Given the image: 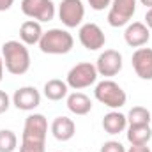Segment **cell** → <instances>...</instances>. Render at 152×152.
I'll return each mask as SVG.
<instances>
[{
    "label": "cell",
    "instance_id": "obj_18",
    "mask_svg": "<svg viewBox=\"0 0 152 152\" xmlns=\"http://www.w3.org/2000/svg\"><path fill=\"white\" fill-rule=\"evenodd\" d=\"M44 96L50 99V101H62L64 97H67L69 94V87L66 81L58 80V78H53V80H48L44 83Z\"/></svg>",
    "mask_w": 152,
    "mask_h": 152
},
{
    "label": "cell",
    "instance_id": "obj_4",
    "mask_svg": "<svg viewBox=\"0 0 152 152\" xmlns=\"http://www.w3.org/2000/svg\"><path fill=\"white\" fill-rule=\"evenodd\" d=\"M97 76L99 75H97V69H96L94 64L80 62V64H76L75 67L69 69V73L66 76V83L73 90H81V88H87V87L94 85Z\"/></svg>",
    "mask_w": 152,
    "mask_h": 152
},
{
    "label": "cell",
    "instance_id": "obj_29",
    "mask_svg": "<svg viewBox=\"0 0 152 152\" xmlns=\"http://www.w3.org/2000/svg\"><path fill=\"white\" fill-rule=\"evenodd\" d=\"M4 58H2V55H0V81H2V78H4Z\"/></svg>",
    "mask_w": 152,
    "mask_h": 152
},
{
    "label": "cell",
    "instance_id": "obj_30",
    "mask_svg": "<svg viewBox=\"0 0 152 152\" xmlns=\"http://www.w3.org/2000/svg\"><path fill=\"white\" fill-rule=\"evenodd\" d=\"M140 2H142V4H143L145 7H149V9L152 7V0H140Z\"/></svg>",
    "mask_w": 152,
    "mask_h": 152
},
{
    "label": "cell",
    "instance_id": "obj_20",
    "mask_svg": "<svg viewBox=\"0 0 152 152\" xmlns=\"http://www.w3.org/2000/svg\"><path fill=\"white\" fill-rule=\"evenodd\" d=\"M126 117H127V126H145V124H151V112L145 106H133Z\"/></svg>",
    "mask_w": 152,
    "mask_h": 152
},
{
    "label": "cell",
    "instance_id": "obj_25",
    "mask_svg": "<svg viewBox=\"0 0 152 152\" xmlns=\"http://www.w3.org/2000/svg\"><path fill=\"white\" fill-rule=\"evenodd\" d=\"M9 106H11V97L7 96V92L0 90V115L5 113L9 110Z\"/></svg>",
    "mask_w": 152,
    "mask_h": 152
},
{
    "label": "cell",
    "instance_id": "obj_14",
    "mask_svg": "<svg viewBox=\"0 0 152 152\" xmlns=\"http://www.w3.org/2000/svg\"><path fill=\"white\" fill-rule=\"evenodd\" d=\"M51 134L58 140V142H69L73 136L76 134V124L73 118L69 117H57L51 122Z\"/></svg>",
    "mask_w": 152,
    "mask_h": 152
},
{
    "label": "cell",
    "instance_id": "obj_21",
    "mask_svg": "<svg viewBox=\"0 0 152 152\" xmlns=\"http://www.w3.org/2000/svg\"><path fill=\"white\" fill-rule=\"evenodd\" d=\"M18 147V136L11 129H0V152H14Z\"/></svg>",
    "mask_w": 152,
    "mask_h": 152
},
{
    "label": "cell",
    "instance_id": "obj_19",
    "mask_svg": "<svg viewBox=\"0 0 152 152\" xmlns=\"http://www.w3.org/2000/svg\"><path fill=\"white\" fill-rule=\"evenodd\" d=\"M152 138L151 124L145 126H129L127 127V142L131 145H147Z\"/></svg>",
    "mask_w": 152,
    "mask_h": 152
},
{
    "label": "cell",
    "instance_id": "obj_17",
    "mask_svg": "<svg viewBox=\"0 0 152 152\" xmlns=\"http://www.w3.org/2000/svg\"><path fill=\"white\" fill-rule=\"evenodd\" d=\"M67 108L75 115H87L92 110V101L83 92H73L67 94Z\"/></svg>",
    "mask_w": 152,
    "mask_h": 152
},
{
    "label": "cell",
    "instance_id": "obj_1",
    "mask_svg": "<svg viewBox=\"0 0 152 152\" xmlns=\"http://www.w3.org/2000/svg\"><path fill=\"white\" fill-rule=\"evenodd\" d=\"M2 58L5 69L14 76L25 75L30 69V53L21 41H7L2 44Z\"/></svg>",
    "mask_w": 152,
    "mask_h": 152
},
{
    "label": "cell",
    "instance_id": "obj_8",
    "mask_svg": "<svg viewBox=\"0 0 152 152\" xmlns=\"http://www.w3.org/2000/svg\"><path fill=\"white\" fill-rule=\"evenodd\" d=\"M58 18L67 28H76L85 18V5L81 0H62L58 5Z\"/></svg>",
    "mask_w": 152,
    "mask_h": 152
},
{
    "label": "cell",
    "instance_id": "obj_26",
    "mask_svg": "<svg viewBox=\"0 0 152 152\" xmlns=\"http://www.w3.org/2000/svg\"><path fill=\"white\" fill-rule=\"evenodd\" d=\"M126 152H151V149L147 145H131L129 151H126Z\"/></svg>",
    "mask_w": 152,
    "mask_h": 152
},
{
    "label": "cell",
    "instance_id": "obj_28",
    "mask_svg": "<svg viewBox=\"0 0 152 152\" xmlns=\"http://www.w3.org/2000/svg\"><path fill=\"white\" fill-rule=\"evenodd\" d=\"M145 25L149 27V30H152V7L147 9V12H145Z\"/></svg>",
    "mask_w": 152,
    "mask_h": 152
},
{
    "label": "cell",
    "instance_id": "obj_2",
    "mask_svg": "<svg viewBox=\"0 0 152 152\" xmlns=\"http://www.w3.org/2000/svg\"><path fill=\"white\" fill-rule=\"evenodd\" d=\"M75 39L64 28H50L42 34L39 48L46 55H66L73 50Z\"/></svg>",
    "mask_w": 152,
    "mask_h": 152
},
{
    "label": "cell",
    "instance_id": "obj_24",
    "mask_svg": "<svg viewBox=\"0 0 152 152\" xmlns=\"http://www.w3.org/2000/svg\"><path fill=\"white\" fill-rule=\"evenodd\" d=\"M88 5L94 11H104L106 7L112 5V0H88Z\"/></svg>",
    "mask_w": 152,
    "mask_h": 152
},
{
    "label": "cell",
    "instance_id": "obj_22",
    "mask_svg": "<svg viewBox=\"0 0 152 152\" xmlns=\"http://www.w3.org/2000/svg\"><path fill=\"white\" fill-rule=\"evenodd\" d=\"M20 152H46V143H36V142H25V140H21Z\"/></svg>",
    "mask_w": 152,
    "mask_h": 152
},
{
    "label": "cell",
    "instance_id": "obj_9",
    "mask_svg": "<svg viewBox=\"0 0 152 152\" xmlns=\"http://www.w3.org/2000/svg\"><path fill=\"white\" fill-rule=\"evenodd\" d=\"M78 37L80 42L85 50L88 51H96V50H101L104 44H106V36L104 32L101 30L99 25L96 23H85L80 27V32H78Z\"/></svg>",
    "mask_w": 152,
    "mask_h": 152
},
{
    "label": "cell",
    "instance_id": "obj_23",
    "mask_svg": "<svg viewBox=\"0 0 152 152\" xmlns=\"http://www.w3.org/2000/svg\"><path fill=\"white\" fill-rule=\"evenodd\" d=\"M101 152H126V149H124V145H122L120 142L110 140V142H104V143H103Z\"/></svg>",
    "mask_w": 152,
    "mask_h": 152
},
{
    "label": "cell",
    "instance_id": "obj_7",
    "mask_svg": "<svg viewBox=\"0 0 152 152\" xmlns=\"http://www.w3.org/2000/svg\"><path fill=\"white\" fill-rule=\"evenodd\" d=\"M134 12H136V0H112L108 11V23L113 28L129 25Z\"/></svg>",
    "mask_w": 152,
    "mask_h": 152
},
{
    "label": "cell",
    "instance_id": "obj_12",
    "mask_svg": "<svg viewBox=\"0 0 152 152\" xmlns=\"http://www.w3.org/2000/svg\"><path fill=\"white\" fill-rule=\"evenodd\" d=\"M131 64L136 76H140L142 80H152V48H138L133 57H131Z\"/></svg>",
    "mask_w": 152,
    "mask_h": 152
},
{
    "label": "cell",
    "instance_id": "obj_6",
    "mask_svg": "<svg viewBox=\"0 0 152 152\" xmlns=\"http://www.w3.org/2000/svg\"><path fill=\"white\" fill-rule=\"evenodd\" d=\"M48 134V120L41 113H32L25 118L21 140L25 142H36V143H46Z\"/></svg>",
    "mask_w": 152,
    "mask_h": 152
},
{
    "label": "cell",
    "instance_id": "obj_27",
    "mask_svg": "<svg viewBox=\"0 0 152 152\" xmlns=\"http://www.w3.org/2000/svg\"><path fill=\"white\" fill-rule=\"evenodd\" d=\"M12 4H14V0H0V12L2 11H9L12 7Z\"/></svg>",
    "mask_w": 152,
    "mask_h": 152
},
{
    "label": "cell",
    "instance_id": "obj_11",
    "mask_svg": "<svg viewBox=\"0 0 152 152\" xmlns=\"http://www.w3.org/2000/svg\"><path fill=\"white\" fill-rule=\"evenodd\" d=\"M12 104L18 108V110H23V112H32L36 110L39 104H41V94L36 87H21L14 92L12 96Z\"/></svg>",
    "mask_w": 152,
    "mask_h": 152
},
{
    "label": "cell",
    "instance_id": "obj_16",
    "mask_svg": "<svg viewBox=\"0 0 152 152\" xmlns=\"http://www.w3.org/2000/svg\"><path fill=\"white\" fill-rule=\"evenodd\" d=\"M126 127H127V117L117 110L103 117V129L108 134H118V133L126 131Z\"/></svg>",
    "mask_w": 152,
    "mask_h": 152
},
{
    "label": "cell",
    "instance_id": "obj_13",
    "mask_svg": "<svg viewBox=\"0 0 152 152\" xmlns=\"http://www.w3.org/2000/svg\"><path fill=\"white\" fill-rule=\"evenodd\" d=\"M124 39L126 42L131 46V48H142L149 42L151 39V30L145 23L142 21H133L126 27V32H124Z\"/></svg>",
    "mask_w": 152,
    "mask_h": 152
},
{
    "label": "cell",
    "instance_id": "obj_15",
    "mask_svg": "<svg viewBox=\"0 0 152 152\" xmlns=\"http://www.w3.org/2000/svg\"><path fill=\"white\" fill-rule=\"evenodd\" d=\"M42 27L41 23L36 21V20H27L21 23L20 27V39L23 44L27 46H32V44H39V41L42 37Z\"/></svg>",
    "mask_w": 152,
    "mask_h": 152
},
{
    "label": "cell",
    "instance_id": "obj_3",
    "mask_svg": "<svg viewBox=\"0 0 152 152\" xmlns=\"http://www.w3.org/2000/svg\"><path fill=\"white\" fill-rule=\"evenodd\" d=\"M94 96H96V99L101 104H104V106H108L112 110L122 108L126 104V101H127L126 90L117 81H113V80H103V81H99L96 85Z\"/></svg>",
    "mask_w": 152,
    "mask_h": 152
},
{
    "label": "cell",
    "instance_id": "obj_5",
    "mask_svg": "<svg viewBox=\"0 0 152 152\" xmlns=\"http://www.w3.org/2000/svg\"><path fill=\"white\" fill-rule=\"evenodd\" d=\"M21 12L39 23L55 18V4L51 0H21Z\"/></svg>",
    "mask_w": 152,
    "mask_h": 152
},
{
    "label": "cell",
    "instance_id": "obj_10",
    "mask_svg": "<svg viewBox=\"0 0 152 152\" xmlns=\"http://www.w3.org/2000/svg\"><path fill=\"white\" fill-rule=\"evenodd\" d=\"M96 69H97V75L106 76V78L118 75L122 69V55L117 50H104L97 57Z\"/></svg>",
    "mask_w": 152,
    "mask_h": 152
}]
</instances>
